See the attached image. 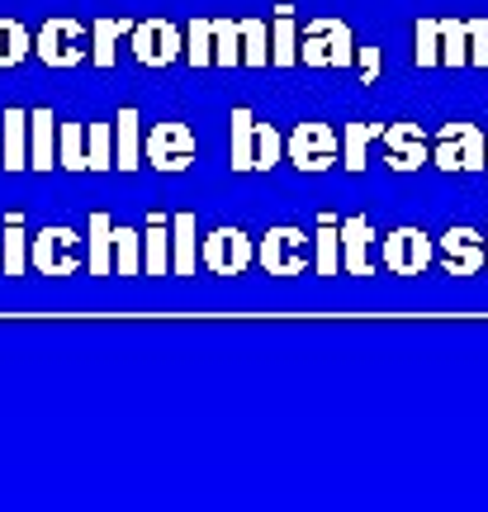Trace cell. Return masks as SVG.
Returning a JSON list of instances; mask_svg holds the SVG:
<instances>
[{
  "instance_id": "obj_1",
  "label": "cell",
  "mask_w": 488,
  "mask_h": 512,
  "mask_svg": "<svg viewBox=\"0 0 488 512\" xmlns=\"http://www.w3.org/2000/svg\"><path fill=\"white\" fill-rule=\"evenodd\" d=\"M256 266L275 280H294L313 266V238L294 223H280V228H266L256 238Z\"/></svg>"
},
{
  "instance_id": "obj_2",
  "label": "cell",
  "mask_w": 488,
  "mask_h": 512,
  "mask_svg": "<svg viewBox=\"0 0 488 512\" xmlns=\"http://www.w3.org/2000/svg\"><path fill=\"white\" fill-rule=\"evenodd\" d=\"M29 261H34L38 275H76L81 271V261H86V238L67 228V223H53V228H38L34 233V247H29Z\"/></svg>"
},
{
  "instance_id": "obj_3",
  "label": "cell",
  "mask_w": 488,
  "mask_h": 512,
  "mask_svg": "<svg viewBox=\"0 0 488 512\" xmlns=\"http://www.w3.org/2000/svg\"><path fill=\"white\" fill-rule=\"evenodd\" d=\"M34 57H43L48 67H81L91 57V29L67 15L43 19V29L34 34Z\"/></svg>"
},
{
  "instance_id": "obj_4",
  "label": "cell",
  "mask_w": 488,
  "mask_h": 512,
  "mask_svg": "<svg viewBox=\"0 0 488 512\" xmlns=\"http://www.w3.org/2000/svg\"><path fill=\"white\" fill-rule=\"evenodd\" d=\"M195 128L181 124V119H162V124L147 128L143 138V162L157 166V171H166V176H176V171H185V166H195Z\"/></svg>"
},
{
  "instance_id": "obj_5",
  "label": "cell",
  "mask_w": 488,
  "mask_h": 512,
  "mask_svg": "<svg viewBox=\"0 0 488 512\" xmlns=\"http://www.w3.org/2000/svg\"><path fill=\"white\" fill-rule=\"evenodd\" d=\"M285 157H290L299 171H327V166H337V157H342V133H337L332 124L304 119V124L290 128Z\"/></svg>"
},
{
  "instance_id": "obj_6",
  "label": "cell",
  "mask_w": 488,
  "mask_h": 512,
  "mask_svg": "<svg viewBox=\"0 0 488 512\" xmlns=\"http://www.w3.org/2000/svg\"><path fill=\"white\" fill-rule=\"evenodd\" d=\"M432 162L441 171H488V138L474 124H446L432 138Z\"/></svg>"
},
{
  "instance_id": "obj_7",
  "label": "cell",
  "mask_w": 488,
  "mask_h": 512,
  "mask_svg": "<svg viewBox=\"0 0 488 512\" xmlns=\"http://www.w3.org/2000/svg\"><path fill=\"white\" fill-rule=\"evenodd\" d=\"M199 266L209 275H247L256 266V238L242 228H214L199 242Z\"/></svg>"
},
{
  "instance_id": "obj_8",
  "label": "cell",
  "mask_w": 488,
  "mask_h": 512,
  "mask_svg": "<svg viewBox=\"0 0 488 512\" xmlns=\"http://www.w3.org/2000/svg\"><path fill=\"white\" fill-rule=\"evenodd\" d=\"M351 57H356V48H351V29L342 19H313L304 29L299 62H308V67H346Z\"/></svg>"
},
{
  "instance_id": "obj_9",
  "label": "cell",
  "mask_w": 488,
  "mask_h": 512,
  "mask_svg": "<svg viewBox=\"0 0 488 512\" xmlns=\"http://www.w3.org/2000/svg\"><path fill=\"white\" fill-rule=\"evenodd\" d=\"M128 48L143 67H171L176 57H185V34L171 19H143V24H133Z\"/></svg>"
},
{
  "instance_id": "obj_10",
  "label": "cell",
  "mask_w": 488,
  "mask_h": 512,
  "mask_svg": "<svg viewBox=\"0 0 488 512\" xmlns=\"http://www.w3.org/2000/svg\"><path fill=\"white\" fill-rule=\"evenodd\" d=\"M380 261L389 275H422L436 261V242L422 228H394L380 242Z\"/></svg>"
},
{
  "instance_id": "obj_11",
  "label": "cell",
  "mask_w": 488,
  "mask_h": 512,
  "mask_svg": "<svg viewBox=\"0 0 488 512\" xmlns=\"http://www.w3.org/2000/svg\"><path fill=\"white\" fill-rule=\"evenodd\" d=\"M436 261H441V271L446 275H460V280H470L488 266V242L474 233V228H446L441 238H436Z\"/></svg>"
},
{
  "instance_id": "obj_12",
  "label": "cell",
  "mask_w": 488,
  "mask_h": 512,
  "mask_svg": "<svg viewBox=\"0 0 488 512\" xmlns=\"http://www.w3.org/2000/svg\"><path fill=\"white\" fill-rule=\"evenodd\" d=\"M380 147H384V162L394 171H417L422 162H432V143H427V133L417 124H389L380 133Z\"/></svg>"
},
{
  "instance_id": "obj_13",
  "label": "cell",
  "mask_w": 488,
  "mask_h": 512,
  "mask_svg": "<svg viewBox=\"0 0 488 512\" xmlns=\"http://www.w3.org/2000/svg\"><path fill=\"white\" fill-rule=\"evenodd\" d=\"M342 271L346 275H375V228L365 214H351L342 223Z\"/></svg>"
},
{
  "instance_id": "obj_14",
  "label": "cell",
  "mask_w": 488,
  "mask_h": 512,
  "mask_svg": "<svg viewBox=\"0 0 488 512\" xmlns=\"http://www.w3.org/2000/svg\"><path fill=\"white\" fill-rule=\"evenodd\" d=\"M143 275H171V214L162 209L143 219Z\"/></svg>"
},
{
  "instance_id": "obj_15",
  "label": "cell",
  "mask_w": 488,
  "mask_h": 512,
  "mask_svg": "<svg viewBox=\"0 0 488 512\" xmlns=\"http://www.w3.org/2000/svg\"><path fill=\"white\" fill-rule=\"evenodd\" d=\"M29 247H34L29 223H24L19 209H10V214H5V228H0V266H5V275H24L34 266V261H29Z\"/></svg>"
},
{
  "instance_id": "obj_16",
  "label": "cell",
  "mask_w": 488,
  "mask_h": 512,
  "mask_svg": "<svg viewBox=\"0 0 488 512\" xmlns=\"http://www.w3.org/2000/svg\"><path fill=\"white\" fill-rule=\"evenodd\" d=\"M114 238H119V223L109 214H91L86 223V271L91 275H114Z\"/></svg>"
},
{
  "instance_id": "obj_17",
  "label": "cell",
  "mask_w": 488,
  "mask_h": 512,
  "mask_svg": "<svg viewBox=\"0 0 488 512\" xmlns=\"http://www.w3.org/2000/svg\"><path fill=\"white\" fill-rule=\"evenodd\" d=\"M57 133H62V124L53 110H29V166L34 171L57 166Z\"/></svg>"
},
{
  "instance_id": "obj_18",
  "label": "cell",
  "mask_w": 488,
  "mask_h": 512,
  "mask_svg": "<svg viewBox=\"0 0 488 512\" xmlns=\"http://www.w3.org/2000/svg\"><path fill=\"white\" fill-rule=\"evenodd\" d=\"M114 166H119V171H138V166H143V119H138V110H133V105H124V110H119V119H114Z\"/></svg>"
},
{
  "instance_id": "obj_19",
  "label": "cell",
  "mask_w": 488,
  "mask_h": 512,
  "mask_svg": "<svg viewBox=\"0 0 488 512\" xmlns=\"http://www.w3.org/2000/svg\"><path fill=\"white\" fill-rule=\"evenodd\" d=\"M228 157H233V171H256V138H261V119L252 110H233L228 119Z\"/></svg>"
},
{
  "instance_id": "obj_20",
  "label": "cell",
  "mask_w": 488,
  "mask_h": 512,
  "mask_svg": "<svg viewBox=\"0 0 488 512\" xmlns=\"http://www.w3.org/2000/svg\"><path fill=\"white\" fill-rule=\"evenodd\" d=\"M199 228L195 214H171V275H195L199 266Z\"/></svg>"
},
{
  "instance_id": "obj_21",
  "label": "cell",
  "mask_w": 488,
  "mask_h": 512,
  "mask_svg": "<svg viewBox=\"0 0 488 512\" xmlns=\"http://www.w3.org/2000/svg\"><path fill=\"white\" fill-rule=\"evenodd\" d=\"M313 271L318 275H342V219H337V214H318V233H313Z\"/></svg>"
},
{
  "instance_id": "obj_22",
  "label": "cell",
  "mask_w": 488,
  "mask_h": 512,
  "mask_svg": "<svg viewBox=\"0 0 488 512\" xmlns=\"http://www.w3.org/2000/svg\"><path fill=\"white\" fill-rule=\"evenodd\" d=\"M299 43H304V38L294 34V5H275V19H271V62L275 67H294V62H299Z\"/></svg>"
},
{
  "instance_id": "obj_23",
  "label": "cell",
  "mask_w": 488,
  "mask_h": 512,
  "mask_svg": "<svg viewBox=\"0 0 488 512\" xmlns=\"http://www.w3.org/2000/svg\"><path fill=\"white\" fill-rule=\"evenodd\" d=\"M133 34V24L128 19H95L91 24V62L95 67H114V57H119V38Z\"/></svg>"
},
{
  "instance_id": "obj_24",
  "label": "cell",
  "mask_w": 488,
  "mask_h": 512,
  "mask_svg": "<svg viewBox=\"0 0 488 512\" xmlns=\"http://www.w3.org/2000/svg\"><path fill=\"white\" fill-rule=\"evenodd\" d=\"M5 171L29 166V110H5Z\"/></svg>"
},
{
  "instance_id": "obj_25",
  "label": "cell",
  "mask_w": 488,
  "mask_h": 512,
  "mask_svg": "<svg viewBox=\"0 0 488 512\" xmlns=\"http://www.w3.org/2000/svg\"><path fill=\"white\" fill-rule=\"evenodd\" d=\"M242 24V67H266L271 62V24L266 19H237Z\"/></svg>"
},
{
  "instance_id": "obj_26",
  "label": "cell",
  "mask_w": 488,
  "mask_h": 512,
  "mask_svg": "<svg viewBox=\"0 0 488 512\" xmlns=\"http://www.w3.org/2000/svg\"><path fill=\"white\" fill-rule=\"evenodd\" d=\"M24 57H34V34L19 19H0V67H19Z\"/></svg>"
},
{
  "instance_id": "obj_27",
  "label": "cell",
  "mask_w": 488,
  "mask_h": 512,
  "mask_svg": "<svg viewBox=\"0 0 488 512\" xmlns=\"http://www.w3.org/2000/svg\"><path fill=\"white\" fill-rule=\"evenodd\" d=\"M114 275H143V228H124L114 238Z\"/></svg>"
},
{
  "instance_id": "obj_28",
  "label": "cell",
  "mask_w": 488,
  "mask_h": 512,
  "mask_svg": "<svg viewBox=\"0 0 488 512\" xmlns=\"http://www.w3.org/2000/svg\"><path fill=\"white\" fill-rule=\"evenodd\" d=\"M57 166L62 171H91L86 166V128L81 124H62V133H57Z\"/></svg>"
},
{
  "instance_id": "obj_29",
  "label": "cell",
  "mask_w": 488,
  "mask_h": 512,
  "mask_svg": "<svg viewBox=\"0 0 488 512\" xmlns=\"http://www.w3.org/2000/svg\"><path fill=\"white\" fill-rule=\"evenodd\" d=\"M242 62V24L214 19V67H237Z\"/></svg>"
},
{
  "instance_id": "obj_30",
  "label": "cell",
  "mask_w": 488,
  "mask_h": 512,
  "mask_svg": "<svg viewBox=\"0 0 488 512\" xmlns=\"http://www.w3.org/2000/svg\"><path fill=\"white\" fill-rule=\"evenodd\" d=\"M441 62H446V67L470 62V24H460V19H441Z\"/></svg>"
},
{
  "instance_id": "obj_31",
  "label": "cell",
  "mask_w": 488,
  "mask_h": 512,
  "mask_svg": "<svg viewBox=\"0 0 488 512\" xmlns=\"http://www.w3.org/2000/svg\"><path fill=\"white\" fill-rule=\"evenodd\" d=\"M380 133H384V124H346V138H342L346 171H365V147L375 143Z\"/></svg>"
},
{
  "instance_id": "obj_32",
  "label": "cell",
  "mask_w": 488,
  "mask_h": 512,
  "mask_svg": "<svg viewBox=\"0 0 488 512\" xmlns=\"http://www.w3.org/2000/svg\"><path fill=\"white\" fill-rule=\"evenodd\" d=\"M185 57L195 67H214V19H195L185 29Z\"/></svg>"
},
{
  "instance_id": "obj_33",
  "label": "cell",
  "mask_w": 488,
  "mask_h": 512,
  "mask_svg": "<svg viewBox=\"0 0 488 512\" xmlns=\"http://www.w3.org/2000/svg\"><path fill=\"white\" fill-rule=\"evenodd\" d=\"M86 166H91V171H109V166H114V128L109 124L86 128Z\"/></svg>"
},
{
  "instance_id": "obj_34",
  "label": "cell",
  "mask_w": 488,
  "mask_h": 512,
  "mask_svg": "<svg viewBox=\"0 0 488 512\" xmlns=\"http://www.w3.org/2000/svg\"><path fill=\"white\" fill-rule=\"evenodd\" d=\"M413 38H417V67H436L441 62V19H417V29H413Z\"/></svg>"
},
{
  "instance_id": "obj_35",
  "label": "cell",
  "mask_w": 488,
  "mask_h": 512,
  "mask_svg": "<svg viewBox=\"0 0 488 512\" xmlns=\"http://www.w3.org/2000/svg\"><path fill=\"white\" fill-rule=\"evenodd\" d=\"M285 157V138L275 133L271 124H261V138H256V171H271Z\"/></svg>"
},
{
  "instance_id": "obj_36",
  "label": "cell",
  "mask_w": 488,
  "mask_h": 512,
  "mask_svg": "<svg viewBox=\"0 0 488 512\" xmlns=\"http://www.w3.org/2000/svg\"><path fill=\"white\" fill-rule=\"evenodd\" d=\"M470 62L488 67V19H470Z\"/></svg>"
},
{
  "instance_id": "obj_37",
  "label": "cell",
  "mask_w": 488,
  "mask_h": 512,
  "mask_svg": "<svg viewBox=\"0 0 488 512\" xmlns=\"http://www.w3.org/2000/svg\"><path fill=\"white\" fill-rule=\"evenodd\" d=\"M375 72H380V53H375V48H365L361 53V76L365 81H375Z\"/></svg>"
}]
</instances>
